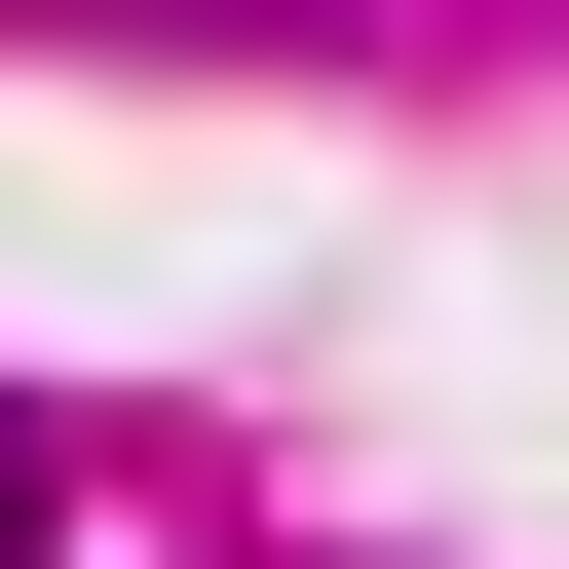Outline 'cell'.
Returning a JSON list of instances; mask_svg holds the SVG:
<instances>
[{
    "instance_id": "1",
    "label": "cell",
    "mask_w": 569,
    "mask_h": 569,
    "mask_svg": "<svg viewBox=\"0 0 569 569\" xmlns=\"http://www.w3.org/2000/svg\"><path fill=\"white\" fill-rule=\"evenodd\" d=\"M0 531H39V418H0Z\"/></svg>"
}]
</instances>
